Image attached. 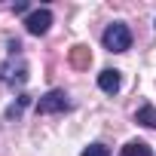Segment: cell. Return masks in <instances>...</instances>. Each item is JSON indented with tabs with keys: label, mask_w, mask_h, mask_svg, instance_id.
Instances as JSON below:
<instances>
[{
	"label": "cell",
	"mask_w": 156,
	"mask_h": 156,
	"mask_svg": "<svg viewBox=\"0 0 156 156\" xmlns=\"http://www.w3.org/2000/svg\"><path fill=\"white\" fill-rule=\"evenodd\" d=\"M0 80H3L6 86H25L28 83V61L22 55H9L3 61V67H0Z\"/></svg>",
	"instance_id": "cell-2"
},
{
	"label": "cell",
	"mask_w": 156,
	"mask_h": 156,
	"mask_svg": "<svg viewBox=\"0 0 156 156\" xmlns=\"http://www.w3.org/2000/svg\"><path fill=\"white\" fill-rule=\"evenodd\" d=\"M70 61H73L76 67H86V64L92 61V52H89L86 46H73V49H70Z\"/></svg>",
	"instance_id": "cell-9"
},
{
	"label": "cell",
	"mask_w": 156,
	"mask_h": 156,
	"mask_svg": "<svg viewBox=\"0 0 156 156\" xmlns=\"http://www.w3.org/2000/svg\"><path fill=\"white\" fill-rule=\"evenodd\" d=\"M49 25H52V12L43 6V9H34L28 19H25V28H28V34H34V37H43L46 31H49Z\"/></svg>",
	"instance_id": "cell-4"
},
{
	"label": "cell",
	"mask_w": 156,
	"mask_h": 156,
	"mask_svg": "<svg viewBox=\"0 0 156 156\" xmlns=\"http://www.w3.org/2000/svg\"><path fill=\"white\" fill-rule=\"evenodd\" d=\"M28 104H31V95H19V98L6 107V119H19V116L28 110Z\"/></svg>",
	"instance_id": "cell-8"
},
{
	"label": "cell",
	"mask_w": 156,
	"mask_h": 156,
	"mask_svg": "<svg viewBox=\"0 0 156 156\" xmlns=\"http://www.w3.org/2000/svg\"><path fill=\"white\" fill-rule=\"evenodd\" d=\"M80 156H110V147L107 144H89Z\"/></svg>",
	"instance_id": "cell-10"
},
{
	"label": "cell",
	"mask_w": 156,
	"mask_h": 156,
	"mask_svg": "<svg viewBox=\"0 0 156 156\" xmlns=\"http://www.w3.org/2000/svg\"><path fill=\"white\" fill-rule=\"evenodd\" d=\"M119 86H122V73H119V70L107 67V70H101V73H98V89H101V92L116 95V92H119Z\"/></svg>",
	"instance_id": "cell-5"
},
{
	"label": "cell",
	"mask_w": 156,
	"mask_h": 156,
	"mask_svg": "<svg viewBox=\"0 0 156 156\" xmlns=\"http://www.w3.org/2000/svg\"><path fill=\"white\" fill-rule=\"evenodd\" d=\"M34 110L37 113H64V110H70V101H67V92L64 89H52V92H46V95H40L37 98V104H34Z\"/></svg>",
	"instance_id": "cell-3"
},
{
	"label": "cell",
	"mask_w": 156,
	"mask_h": 156,
	"mask_svg": "<svg viewBox=\"0 0 156 156\" xmlns=\"http://www.w3.org/2000/svg\"><path fill=\"white\" fill-rule=\"evenodd\" d=\"M101 43H104L107 52H126V49L132 46V31H129V25H126V22H110V25L104 28V34H101Z\"/></svg>",
	"instance_id": "cell-1"
},
{
	"label": "cell",
	"mask_w": 156,
	"mask_h": 156,
	"mask_svg": "<svg viewBox=\"0 0 156 156\" xmlns=\"http://www.w3.org/2000/svg\"><path fill=\"white\" fill-rule=\"evenodd\" d=\"M135 122H141V126H147V129H156V107H153V104H141V107L135 110Z\"/></svg>",
	"instance_id": "cell-6"
},
{
	"label": "cell",
	"mask_w": 156,
	"mask_h": 156,
	"mask_svg": "<svg viewBox=\"0 0 156 156\" xmlns=\"http://www.w3.org/2000/svg\"><path fill=\"white\" fill-rule=\"evenodd\" d=\"M122 156H153V150H150V144L147 141H129L126 147H122Z\"/></svg>",
	"instance_id": "cell-7"
}]
</instances>
